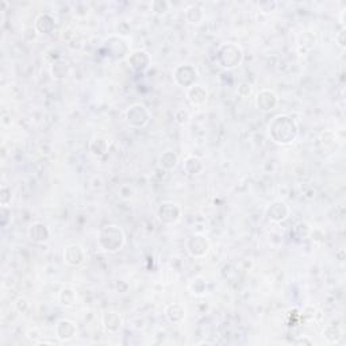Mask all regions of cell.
Here are the masks:
<instances>
[{"label":"cell","mask_w":346,"mask_h":346,"mask_svg":"<svg viewBox=\"0 0 346 346\" xmlns=\"http://www.w3.org/2000/svg\"><path fill=\"white\" fill-rule=\"evenodd\" d=\"M56 331L57 337L60 338V339H62V341H65V339H70V338L74 335V333H76V326H74L73 322H70V320L62 319L58 322V324H57Z\"/></svg>","instance_id":"11"},{"label":"cell","mask_w":346,"mask_h":346,"mask_svg":"<svg viewBox=\"0 0 346 346\" xmlns=\"http://www.w3.org/2000/svg\"><path fill=\"white\" fill-rule=\"evenodd\" d=\"M103 323L104 327H106L108 331H117V330L121 329L122 319L121 316H119V314H117V312L108 311L104 314Z\"/></svg>","instance_id":"14"},{"label":"cell","mask_w":346,"mask_h":346,"mask_svg":"<svg viewBox=\"0 0 346 346\" xmlns=\"http://www.w3.org/2000/svg\"><path fill=\"white\" fill-rule=\"evenodd\" d=\"M35 27H37V30H38L39 33L49 34V33L53 30V27H54V21H53V18L50 17V15H48V14H42V15H39V17L37 18V21H35Z\"/></svg>","instance_id":"15"},{"label":"cell","mask_w":346,"mask_h":346,"mask_svg":"<svg viewBox=\"0 0 346 346\" xmlns=\"http://www.w3.org/2000/svg\"><path fill=\"white\" fill-rule=\"evenodd\" d=\"M180 216V210L175 203H162L158 208V219L164 225H172L175 222L179 221Z\"/></svg>","instance_id":"6"},{"label":"cell","mask_w":346,"mask_h":346,"mask_svg":"<svg viewBox=\"0 0 346 346\" xmlns=\"http://www.w3.org/2000/svg\"><path fill=\"white\" fill-rule=\"evenodd\" d=\"M160 165L165 169H172L178 165V156L173 151H165L164 154L160 157Z\"/></svg>","instance_id":"20"},{"label":"cell","mask_w":346,"mask_h":346,"mask_svg":"<svg viewBox=\"0 0 346 346\" xmlns=\"http://www.w3.org/2000/svg\"><path fill=\"white\" fill-rule=\"evenodd\" d=\"M29 237L34 242H45L49 238V230L43 223H35L29 230Z\"/></svg>","instance_id":"12"},{"label":"cell","mask_w":346,"mask_h":346,"mask_svg":"<svg viewBox=\"0 0 346 346\" xmlns=\"http://www.w3.org/2000/svg\"><path fill=\"white\" fill-rule=\"evenodd\" d=\"M277 103V96L273 94L272 91H268V90H264L261 91L255 98V106L263 110V111H269L272 110Z\"/></svg>","instance_id":"9"},{"label":"cell","mask_w":346,"mask_h":346,"mask_svg":"<svg viewBox=\"0 0 346 346\" xmlns=\"http://www.w3.org/2000/svg\"><path fill=\"white\" fill-rule=\"evenodd\" d=\"M219 60L223 68H235L242 61V52L233 43H226L219 50Z\"/></svg>","instance_id":"3"},{"label":"cell","mask_w":346,"mask_h":346,"mask_svg":"<svg viewBox=\"0 0 346 346\" xmlns=\"http://www.w3.org/2000/svg\"><path fill=\"white\" fill-rule=\"evenodd\" d=\"M74 302H76V294H74L73 290L70 288H64L61 290L60 292V303L65 307H70L73 306Z\"/></svg>","instance_id":"21"},{"label":"cell","mask_w":346,"mask_h":346,"mask_svg":"<svg viewBox=\"0 0 346 346\" xmlns=\"http://www.w3.org/2000/svg\"><path fill=\"white\" fill-rule=\"evenodd\" d=\"M198 77V72L195 69L194 66L191 65H183V66H179L176 69V73H175V78L176 81L183 86H192L194 85L195 80Z\"/></svg>","instance_id":"7"},{"label":"cell","mask_w":346,"mask_h":346,"mask_svg":"<svg viewBox=\"0 0 346 346\" xmlns=\"http://www.w3.org/2000/svg\"><path fill=\"white\" fill-rule=\"evenodd\" d=\"M126 119L130 125L134 127H142L149 121V114H147L146 108L142 104H134L127 110L126 114Z\"/></svg>","instance_id":"4"},{"label":"cell","mask_w":346,"mask_h":346,"mask_svg":"<svg viewBox=\"0 0 346 346\" xmlns=\"http://www.w3.org/2000/svg\"><path fill=\"white\" fill-rule=\"evenodd\" d=\"M210 249L207 238L203 235H192L187 241V250L192 257H204Z\"/></svg>","instance_id":"5"},{"label":"cell","mask_w":346,"mask_h":346,"mask_svg":"<svg viewBox=\"0 0 346 346\" xmlns=\"http://www.w3.org/2000/svg\"><path fill=\"white\" fill-rule=\"evenodd\" d=\"M129 61L135 70H145L149 66V56L146 52L138 50V52L133 53Z\"/></svg>","instance_id":"13"},{"label":"cell","mask_w":346,"mask_h":346,"mask_svg":"<svg viewBox=\"0 0 346 346\" xmlns=\"http://www.w3.org/2000/svg\"><path fill=\"white\" fill-rule=\"evenodd\" d=\"M287 215H288V207L284 202H280V200L275 202L268 210L269 219L273 222L283 221V219H286Z\"/></svg>","instance_id":"10"},{"label":"cell","mask_w":346,"mask_h":346,"mask_svg":"<svg viewBox=\"0 0 346 346\" xmlns=\"http://www.w3.org/2000/svg\"><path fill=\"white\" fill-rule=\"evenodd\" d=\"M69 73V64L65 60H57L52 66V74L54 78H65Z\"/></svg>","instance_id":"17"},{"label":"cell","mask_w":346,"mask_h":346,"mask_svg":"<svg viewBox=\"0 0 346 346\" xmlns=\"http://www.w3.org/2000/svg\"><path fill=\"white\" fill-rule=\"evenodd\" d=\"M125 243V235L118 226H106L100 230L99 245L100 247L110 253L121 250Z\"/></svg>","instance_id":"2"},{"label":"cell","mask_w":346,"mask_h":346,"mask_svg":"<svg viewBox=\"0 0 346 346\" xmlns=\"http://www.w3.org/2000/svg\"><path fill=\"white\" fill-rule=\"evenodd\" d=\"M269 134L275 142L280 143V145H288L296 138L298 127L290 117L279 115L273 119L269 126Z\"/></svg>","instance_id":"1"},{"label":"cell","mask_w":346,"mask_h":346,"mask_svg":"<svg viewBox=\"0 0 346 346\" xmlns=\"http://www.w3.org/2000/svg\"><path fill=\"white\" fill-rule=\"evenodd\" d=\"M184 168L190 175H198L203 170V162L198 157H190V158H187Z\"/></svg>","instance_id":"19"},{"label":"cell","mask_w":346,"mask_h":346,"mask_svg":"<svg viewBox=\"0 0 346 346\" xmlns=\"http://www.w3.org/2000/svg\"><path fill=\"white\" fill-rule=\"evenodd\" d=\"M169 5L166 3V2H154L153 5H151V9H153V11L157 14H164L166 10H168Z\"/></svg>","instance_id":"23"},{"label":"cell","mask_w":346,"mask_h":346,"mask_svg":"<svg viewBox=\"0 0 346 346\" xmlns=\"http://www.w3.org/2000/svg\"><path fill=\"white\" fill-rule=\"evenodd\" d=\"M165 314H166L170 322H179V320H182L186 316V310L180 304H170L165 310Z\"/></svg>","instance_id":"18"},{"label":"cell","mask_w":346,"mask_h":346,"mask_svg":"<svg viewBox=\"0 0 346 346\" xmlns=\"http://www.w3.org/2000/svg\"><path fill=\"white\" fill-rule=\"evenodd\" d=\"M94 141H95V142L98 143V146H96V147H90V150H91V153H92V154H94V156H103L104 153L107 151V142H106V139L94 138Z\"/></svg>","instance_id":"22"},{"label":"cell","mask_w":346,"mask_h":346,"mask_svg":"<svg viewBox=\"0 0 346 346\" xmlns=\"http://www.w3.org/2000/svg\"><path fill=\"white\" fill-rule=\"evenodd\" d=\"M188 99L192 104H202L206 102V98H207V92L204 91L203 88L200 85H192L188 88Z\"/></svg>","instance_id":"16"},{"label":"cell","mask_w":346,"mask_h":346,"mask_svg":"<svg viewBox=\"0 0 346 346\" xmlns=\"http://www.w3.org/2000/svg\"><path fill=\"white\" fill-rule=\"evenodd\" d=\"M84 258H85V254H84V250L80 245H69V246L65 247L64 250V260L66 264L72 265V267H78L84 263Z\"/></svg>","instance_id":"8"}]
</instances>
